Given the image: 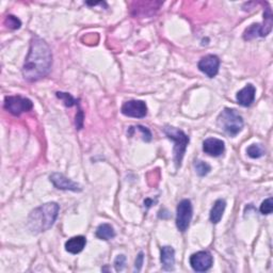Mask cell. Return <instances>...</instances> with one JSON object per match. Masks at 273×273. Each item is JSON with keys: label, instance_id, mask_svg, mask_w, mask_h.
<instances>
[{"label": "cell", "instance_id": "cell-1", "mask_svg": "<svg viewBox=\"0 0 273 273\" xmlns=\"http://www.w3.org/2000/svg\"><path fill=\"white\" fill-rule=\"evenodd\" d=\"M52 53L49 45L38 35H33L30 42V48L27 56L24 66V78L34 83L44 77H46L51 69Z\"/></svg>", "mask_w": 273, "mask_h": 273}, {"label": "cell", "instance_id": "cell-2", "mask_svg": "<svg viewBox=\"0 0 273 273\" xmlns=\"http://www.w3.org/2000/svg\"><path fill=\"white\" fill-rule=\"evenodd\" d=\"M60 206L54 203H46L31 212L28 219V227L33 234L48 231L56 222Z\"/></svg>", "mask_w": 273, "mask_h": 273}, {"label": "cell", "instance_id": "cell-3", "mask_svg": "<svg viewBox=\"0 0 273 273\" xmlns=\"http://www.w3.org/2000/svg\"><path fill=\"white\" fill-rule=\"evenodd\" d=\"M218 126L232 136L237 135L243 128L242 116L235 109L225 108L217 119Z\"/></svg>", "mask_w": 273, "mask_h": 273}, {"label": "cell", "instance_id": "cell-4", "mask_svg": "<svg viewBox=\"0 0 273 273\" xmlns=\"http://www.w3.org/2000/svg\"><path fill=\"white\" fill-rule=\"evenodd\" d=\"M163 132L168 136L170 140L175 143L174 147V162H175V167L176 169H179L181 166V161H183V158L185 156V153L188 147L189 143V136L183 131L176 127L173 126H166L163 128Z\"/></svg>", "mask_w": 273, "mask_h": 273}, {"label": "cell", "instance_id": "cell-5", "mask_svg": "<svg viewBox=\"0 0 273 273\" xmlns=\"http://www.w3.org/2000/svg\"><path fill=\"white\" fill-rule=\"evenodd\" d=\"M267 8L263 11V23L260 24H253L249 28L245 29L243 32V39L245 41H251L255 38H265L267 36L271 30L273 26V20H272V11L268 4H266Z\"/></svg>", "mask_w": 273, "mask_h": 273}, {"label": "cell", "instance_id": "cell-6", "mask_svg": "<svg viewBox=\"0 0 273 273\" xmlns=\"http://www.w3.org/2000/svg\"><path fill=\"white\" fill-rule=\"evenodd\" d=\"M5 109L13 115H21L24 112H28L33 108V103L29 98L21 95L6 96Z\"/></svg>", "mask_w": 273, "mask_h": 273}, {"label": "cell", "instance_id": "cell-7", "mask_svg": "<svg viewBox=\"0 0 273 273\" xmlns=\"http://www.w3.org/2000/svg\"><path fill=\"white\" fill-rule=\"evenodd\" d=\"M193 216V208L190 199H183L177 205L176 209V226L179 232L185 233L188 229Z\"/></svg>", "mask_w": 273, "mask_h": 273}, {"label": "cell", "instance_id": "cell-8", "mask_svg": "<svg viewBox=\"0 0 273 273\" xmlns=\"http://www.w3.org/2000/svg\"><path fill=\"white\" fill-rule=\"evenodd\" d=\"M214 258L212 254L207 251H199L190 257V265L196 272H205L213 266Z\"/></svg>", "mask_w": 273, "mask_h": 273}, {"label": "cell", "instance_id": "cell-9", "mask_svg": "<svg viewBox=\"0 0 273 273\" xmlns=\"http://www.w3.org/2000/svg\"><path fill=\"white\" fill-rule=\"evenodd\" d=\"M198 70L209 78H214L217 76L220 67V59L215 54H207L199 60L197 64Z\"/></svg>", "mask_w": 273, "mask_h": 273}, {"label": "cell", "instance_id": "cell-10", "mask_svg": "<svg viewBox=\"0 0 273 273\" xmlns=\"http://www.w3.org/2000/svg\"><path fill=\"white\" fill-rule=\"evenodd\" d=\"M121 111L124 115L135 119H142L148 114L147 104L142 101H128L124 103L121 108Z\"/></svg>", "mask_w": 273, "mask_h": 273}, {"label": "cell", "instance_id": "cell-11", "mask_svg": "<svg viewBox=\"0 0 273 273\" xmlns=\"http://www.w3.org/2000/svg\"><path fill=\"white\" fill-rule=\"evenodd\" d=\"M50 181L57 189L64 191H73V192H80L83 188L81 186L72 179L65 177L61 173H52L50 175Z\"/></svg>", "mask_w": 273, "mask_h": 273}, {"label": "cell", "instance_id": "cell-12", "mask_svg": "<svg viewBox=\"0 0 273 273\" xmlns=\"http://www.w3.org/2000/svg\"><path fill=\"white\" fill-rule=\"evenodd\" d=\"M203 151L209 156L219 157L225 151V144L217 138H208L203 142Z\"/></svg>", "mask_w": 273, "mask_h": 273}, {"label": "cell", "instance_id": "cell-13", "mask_svg": "<svg viewBox=\"0 0 273 273\" xmlns=\"http://www.w3.org/2000/svg\"><path fill=\"white\" fill-rule=\"evenodd\" d=\"M255 94H256L255 87L250 84L239 91L236 98H237V102L239 105L243 107H249L252 105L254 101H255Z\"/></svg>", "mask_w": 273, "mask_h": 273}, {"label": "cell", "instance_id": "cell-14", "mask_svg": "<svg viewBox=\"0 0 273 273\" xmlns=\"http://www.w3.org/2000/svg\"><path fill=\"white\" fill-rule=\"evenodd\" d=\"M162 268L166 271H173L175 266V251L172 247H163L161 249Z\"/></svg>", "mask_w": 273, "mask_h": 273}, {"label": "cell", "instance_id": "cell-15", "mask_svg": "<svg viewBox=\"0 0 273 273\" xmlns=\"http://www.w3.org/2000/svg\"><path fill=\"white\" fill-rule=\"evenodd\" d=\"M87 239L84 236H76L65 242V250L71 254H78L86 248Z\"/></svg>", "mask_w": 273, "mask_h": 273}, {"label": "cell", "instance_id": "cell-16", "mask_svg": "<svg viewBox=\"0 0 273 273\" xmlns=\"http://www.w3.org/2000/svg\"><path fill=\"white\" fill-rule=\"evenodd\" d=\"M225 207H226V202L224 201V199L220 198V199H217V201L215 202L212 211H211V221L212 223L214 224H218L223 217V214H224V211H225Z\"/></svg>", "mask_w": 273, "mask_h": 273}, {"label": "cell", "instance_id": "cell-17", "mask_svg": "<svg viewBox=\"0 0 273 273\" xmlns=\"http://www.w3.org/2000/svg\"><path fill=\"white\" fill-rule=\"evenodd\" d=\"M95 235L97 238L102 240H110L115 237V231L110 224L104 223L97 227Z\"/></svg>", "mask_w": 273, "mask_h": 273}, {"label": "cell", "instance_id": "cell-18", "mask_svg": "<svg viewBox=\"0 0 273 273\" xmlns=\"http://www.w3.org/2000/svg\"><path fill=\"white\" fill-rule=\"evenodd\" d=\"M266 151L263 149L262 145L260 144H252L247 149V154L248 156L253 158V159H257L262 157L265 155Z\"/></svg>", "mask_w": 273, "mask_h": 273}, {"label": "cell", "instance_id": "cell-19", "mask_svg": "<svg viewBox=\"0 0 273 273\" xmlns=\"http://www.w3.org/2000/svg\"><path fill=\"white\" fill-rule=\"evenodd\" d=\"M194 168H195V171L197 173L198 176H206L209 172L212 171V167L208 165L207 162L205 161H202V160H195L194 162Z\"/></svg>", "mask_w": 273, "mask_h": 273}, {"label": "cell", "instance_id": "cell-20", "mask_svg": "<svg viewBox=\"0 0 273 273\" xmlns=\"http://www.w3.org/2000/svg\"><path fill=\"white\" fill-rule=\"evenodd\" d=\"M57 97L59 99H61V101L63 102V104H64L66 107L71 108L73 106H75V105H79L77 99H75L74 97H73L71 94L69 93H64V92H57Z\"/></svg>", "mask_w": 273, "mask_h": 273}, {"label": "cell", "instance_id": "cell-21", "mask_svg": "<svg viewBox=\"0 0 273 273\" xmlns=\"http://www.w3.org/2000/svg\"><path fill=\"white\" fill-rule=\"evenodd\" d=\"M5 25L8 27L9 29L16 30L20 29L22 26V22L18 20V18L14 15H8L5 20Z\"/></svg>", "mask_w": 273, "mask_h": 273}, {"label": "cell", "instance_id": "cell-22", "mask_svg": "<svg viewBox=\"0 0 273 273\" xmlns=\"http://www.w3.org/2000/svg\"><path fill=\"white\" fill-rule=\"evenodd\" d=\"M259 211L262 215H270L273 212V198L269 197L265 199L260 205Z\"/></svg>", "mask_w": 273, "mask_h": 273}, {"label": "cell", "instance_id": "cell-23", "mask_svg": "<svg viewBox=\"0 0 273 273\" xmlns=\"http://www.w3.org/2000/svg\"><path fill=\"white\" fill-rule=\"evenodd\" d=\"M134 128L141 132L143 141L150 142L152 140V132L150 131L149 128H147V127L141 126V125H136V126H134Z\"/></svg>", "mask_w": 273, "mask_h": 273}, {"label": "cell", "instance_id": "cell-24", "mask_svg": "<svg viewBox=\"0 0 273 273\" xmlns=\"http://www.w3.org/2000/svg\"><path fill=\"white\" fill-rule=\"evenodd\" d=\"M126 266V256L125 255H119L114 260V267L116 272H121L124 270Z\"/></svg>", "mask_w": 273, "mask_h": 273}, {"label": "cell", "instance_id": "cell-25", "mask_svg": "<svg viewBox=\"0 0 273 273\" xmlns=\"http://www.w3.org/2000/svg\"><path fill=\"white\" fill-rule=\"evenodd\" d=\"M84 120H85V114H84V111L81 110V109L79 108V110L76 114V121H75V124H76V128L77 129H81L84 127Z\"/></svg>", "mask_w": 273, "mask_h": 273}, {"label": "cell", "instance_id": "cell-26", "mask_svg": "<svg viewBox=\"0 0 273 273\" xmlns=\"http://www.w3.org/2000/svg\"><path fill=\"white\" fill-rule=\"evenodd\" d=\"M143 261H144V254H143V252H140L138 254V256H136L135 262H134V271L135 272H140L141 271Z\"/></svg>", "mask_w": 273, "mask_h": 273}]
</instances>
